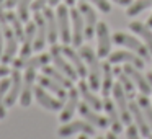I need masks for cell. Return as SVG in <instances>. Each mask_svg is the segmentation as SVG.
<instances>
[{
    "instance_id": "13",
    "label": "cell",
    "mask_w": 152,
    "mask_h": 139,
    "mask_svg": "<svg viewBox=\"0 0 152 139\" xmlns=\"http://www.w3.org/2000/svg\"><path fill=\"white\" fill-rule=\"evenodd\" d=\"M34 98L43 108L49 110V111H57L62 108V100L53 98L43 87H34Z\"/></svg>"
},
{
    "instance_id": "25",
    "label": "cell",
    "mask_w": 152,
    "mask_h": 139,
    "mask_svg": "<svg viewBox=\"0 0 152 139\" xmlns=\"http://www.w3.org/2000/svg\"><path fill=\"white\" fill-rule=\"evenodd\" d=\"M39 85L43 87V89H46V90H49V92H53L54 95H57V98L59 100H64L66 98V90H64V87L61 85V83H57L56 80H53L51 77H48V75H43V77H39Z\"/></svg>"
},
{
    "instance_id": "6",
    "label": "cell",
    "mask_w": 152,
    "mask_h": 139,
    "mask_svg": "<svg viewBox=\"0 0 152 139\" xmlns=\"http://www.w3.org/2000/svg\"><path fill=\"white\" fill-rule=\"evenodd\" d=\"M70 18H72V44L79 48L85 38V23L79 8L70 10Z\"/></svg>"
},
{
    "instance_id": "8",
    "label": "cell",
    "mask_w": 152,
    "mask_h": 139,
    "mask_svg": "<svg viewBox=\"0 0 152 139\" xmlns=\"http://www.w3.org/2000/svg\"><path fill=\"white\" fill-rule=\"evenodd\" d=\"M79 10L83 17V23H85V38L87 40H92L93 34H95V30H96V13L83 0H82V4L79 5Z\"/></svg>"
},
{
    "instance_id": "27",
    "label": "cell",
    "mask_w": 152,
    "mask_h": 139,
    "mask_svg": "<svg viewBox=\"0 0 152 139\" xmlns=\"http://www.w3.org/2000/svg\"><path fill=\"white\" fill-rule=\"evenodd\" d=\"M43 72H44V75L51 77V79L56 80L57 83H61L62 87H66V89H72V80H70L67 75H64L59 69H53V67H49V66H44Z\"/></svg>"
},
{
    "instance_id": "17",
    "label": "cell",
    "mask_w": 152,
    "mask_h": 139,
    "mask_svg": "<svg viewBox=\"0 0 152 139\" xmlns=\"http://www.w3.org/2000/svg\"><path fill=\"white\" fill-rule=\"evenodd\" d=\"M79 111L92 126H98V128H102V129L108 128V121H106L103 116H100L98 113L93 111V108H92V106H88L87 103H80V105H79Z\"/></svg>"
},
{
    "instance_id": "41",
    "label": "cell",
    "mask_w": 152,
    "mask_h": 139,
    "mask_svg": "<svg viewBox=\"0 0 152 139\" xmlns=\"http://www.w3.org/2000/svg\"><path fill=\"white\" fill-rule=\"evenodd\" d=\"M7 74H12V72H10V69H8V67L5 66V64H4V66H0V77H5Z\"/></svg>"
},
{
    "instance_id": "28",
    "label": "cell",
    "mask_w": 152,
    "mask_h": 139,
    "mask_svg": "<svg viewBox=\"0 0 152 139\" xmlns=\"http://www.w3.org/2000/svg\"><path fill=\"white\" fill-rule=\"evenodd\" d=\"M103 108H105L106 113H108V118H110V123H111L113 132H119L121 131V121H119V116H118V113H116V110H115V105L111 103L110 98H105Z\"/></svg>"
},
{
    "instance_id": "21",
    "label": "cell",
    "mask_w": 152,
    "mask_h": 139,
    "mask_svg": "<svg viewBox=\"0 0 152 139\" xmlns=\"http://www.w3.org/2000/svg\"><path fill=\"white\" fill-rule=\"evenodd\" d=\"M118 62H128V64H134L137 69L144 67V61L139 59V56L128 51H118V53H113L110 56V64H118Z\"/></svg>"
},
{
    "instance_id": "23",
    "label": "cell",
    "mask_w": 152,
    "mask_h": 139,
    "mask_svg": "<svg viewBox=\"0 0 152 139\" xmlns=\"http://www.w3.org/2000/svg\"><path fill=\"white\" fill-rule=\"evenodd\" d=\"M129 111L132 113V116H134V119H136V123H137V128H139V131H141V134L145 136V138H149V136H151V129H149V126H147V121L144 119V113H142L139 103L132 102L131 105H129Z\"/></svg>"
},
{
    "instance_id": "26",
    "label": "cell",
    "mask_w": 152,
    "mask_h": 139,
    "mask_svg": "<svg viewBox=\"0 0 152 139\" xmlns=\"http://www.w3.org/2000/svg\"><path fill=\"white\" fill-rule=\"evenodd\" d=\"M129 28L145 41V46H147V49L151 51V54H152V31H151V28H147L145 25L139 23V21H132V23L129 25Z\"/></svg>"
},
{
    "instance_id": "9",
    "label": "cell",
    "mask_w": 152,
    "mask_h": 139,
    "mask_svg": "<svg viewBox=\"0 0 152 139\" xmlns=\"http://www.w3.org/2000/svg\"><path fill=\"white\" fill-rule=\"evenodd\" d=\"M57 28H59V36L62 40L64 44L72 41V33H70V26H69V12H67L66 5H59L57 7Z\"/></svg>"
},
{
    "instance_id": "51",
    "label": "cell",
    "mask_w": 152,
    "mask_h": 139,
    "mask_svg": "<svg viewBox=\"0 0 152 139\" xmlns=\"http://www.w3.org/2000/svg\"><path fill=\"white\" fill-rule=\"evenodd\" d=\"M149 138H151V139H152V136H149Z\"/></svg>"
},
{
    "instance_id": "15",
    "label": "cell",
    "mask_w": 152,
    "mask_h": 139,
    "mask_svg": "<svg viewBox=\"0 0 152 139\" xmlns=\"http://www.w3.org/2000/svg\"><path fill=\"white\" fill-rule=\"evenodd\" d=\"M113 95H115V100L116 103H118L119 106V113H121V119L126 123V124H131V115H129V106L128 103H126V93L124 90H123L121 83H116V85H113Z\"/></svg>"
},
{
    "instance_id": "5",
    "label": "cell",
    "mask_w": 152,
    "mask_h": 139,
    "mask_svg": "<svg viewBox=\"0 0 152 139\" xmlns=\"http://www.w3.org/2000/svg\"><path fill=\"white\" fill-rule=\"evenodd\" d=\"M34 80H36V69H26V74L23 77V85L20 93V103L21 106H30L31 97L34 93Z\"/></svg>"
},
{
    "instance_id": "42",
    "label": "cell",
    "mask_w": 152,
    "mask_h": 139,
    "mask_svg": "<svg viewBox=\"0 0 152 139\" xmlns=\"http://www.w3.org/2000/svg\"><path fill=\"white\" fill-rule=\"evenodd\" d=\"M18 4V0H5V7L7 8H13Z\"/></svg>"
},
{
    "instance_id": "2",
    "label": "cell",
    "mask_w": 152,
    "mask_h": 139,
    "mask_svg": "<svg viewBox=\"0 0 152 139\" xmlns=\"http://www.w3.org/2000/svg\"><path fill=\"white\" fill-rule=\"evenodd\" d=\"M2 31H4V38H5V48L0 61L4 64H8V62H13L15 54L18 51V38L15 36L12 26H8V25H2Z\"/></svg>"
},
{
    "instance_id": "38",
    "label": "cell",
    "mask_w": 152,
    "mask_h": 139,
    "mask_svg": "<svg viewBox=\"0 0 152 139\" xmlns=\"http://www.w3.org/2000/svg\"><path fill=\"white\" fill-rule=\"evenodd\" d=\"M46 4H48V0H34L33 4H31V8H33L34 12H39L46 7Z\"/></svg>"
},
{
    "instance_id": "12",
    "label": "cell",
    "mask_w": 152,
    "mask_h": 139,
    "mask_svg": "<svg viewBox=\"0 0 152 139\" xmlns=\"http://www.w3.org/2000/svg\"><path fill=\"white\" fill-rule=\"evenodd\" d=\"M96 38H98V57H106L110 54V46H111V38H110V30L106 23L100 21L96 25Z\"/></svg>"
},
{
    "instance_id": "45",
    "label": "cell",
    "mask_w": 152,
    "mask_h": 139,
    "mask_svg": "<svg viewBox=\"0 0 152 139\" xmlns=\"http://www.w3.org/2000/svg\"><path fill=\"white\" fill-rule=\"evenodd\" d=\"M48 4H49L51 7H54V5H57V4H59V0H48Z\"/></svg>"
},
{
    "instance_id": "48",
    "label": "cell",
    "mask_w": 152,
    "mask_h": 139,
    "mask_svg": "<svg viewBox=\"0 0 152 139\" xmlns=\"http://www.w3.org/2000/svg\"><path fill=\"white\" fill-rule=\"evenodd\" d=\"M74 2L75 0H66V5H74Z\"/></svg>"
},
{
    "instance_id": "33",
    "label": "cell",
    "mask_w": 152,
    "mask_h": 139,
    "mask_svg": "<svg viewBox=\"0 0 152 139\" xmlns=\"http://www.w3.org/2000/svg\"><path fill=\"white\" fill-rule=\"evenodd\" d=\"M31 4H33V0H18V4H17V15L20 17L21 21H28V18H30Z\"/></svg>"
},
{
    "instance_id": "10",
    "label": "cell",
    "mask_w": 152,
    "mask_h": 139,
    "mask_svg": "<svg viewBox=\"0 0 152 139\" xmlns=\"http://www.w3.org/2000/svg\"><path fill=\"white\" fill-rule=\"evenodd\" d=\"M33 21L36 23V36H34V44L33 49L34 51H41L44 48L48 41V31H46V20H44V15L39 12H34Z\"/></svg>"
},
{
    "instance_id": "37",
    "label": "cell",
    "mask_w": 152,
    "mask_h": 139,
    "mask_svg": "<svg viewBox=\"0 0 152 139\" xmlns=\"http://www.w3.org/2000/svg\"><path fill=\"white\" fill-rule=\"evenodd\" d=\"M5 0H0V25H7V12H5Z\"/></svg>"
},
{
    "instance_id": "14",
    "label": "cell",
    "mask_w": 152,
    "mask_h": 139,
    "mask_svg": "<svg viewBox=\"0 0 152 139\" xmlns=\"http://www.w3.org/2000/svg\"><path fill=\"white\" fill-rule=\"evenodd\" d=\"M51 59V54H39L34 57H28V59H13V66L15 69H39V67L48 66Z\"/></svg>"
},
{
    "instance_id": "31",
    "label": "cell",
    "mask_w": 152,
    "mask_h": 139,
    "mask_svg": "<svg viewBox=\"0 0 152 139\" xmlns=\"http://www.w3.org/2000/svg\"><path fill=\"white\" fill-rule=\"evenodd\" d=\"M102 72H103L102 93L106 97L113 90V74H111V67H110V64H103V66H102Z\"/></svg>"
},
{
    "instance_id": "22",
    "label": "cell",
    "mask_w": 152,
    "mask_h": 139,
    "mask_svg": "<svg viewBox=\"0 0 152 139\" xmlns=\"http://www.w3.org/2000/svg\"><path fill=\"white\" fill-rule=\"evenodd\" d=\"M124 72H126V75H129V79H131L132 82L139 87V90H141L144 95L151 93V85H149L147 80L139 74L137 67H132V66H129V64H126V66H124Z\"/></svg>"
},
{
    "instance_id": "20",
    "label": "cell",
    "mask_w": 152,
    "mask_h": 139,
    "mask_svg": "<svg viewBox=\"0 0 152 139\" xmlns=\"http://www.w3.org/2000/svg\"><path fill=\"white\" fill-rule=\"evenodd\" d=\"M62 54L67 57V61L72 64V67L75 69V72L79 74V77L87 75V69H85V64H83V61H82V56H79V54L69 46H62Z\"/></svg>"
},
{
    "instance_id": "40",
    "label": "cell",
    "mask_w": 152,
    "mask_h": 139,
    "mask_svg": "<svg viewBox=\"0 0 152 139\" xmlns=\"http://www.w3.org/2000/svg\"><path fill=\"white\" fill-rule=\"evenodd\" d=\"M4 54V31H2V25H0V57Z\"/></svg>"
},
{
    "instance_id": "44",
    "label": "cell",
    "mask_w": 152,
    "mask_h": 139,
    "mask_svg": "<svg viewBox=\"0 0 152 139\" xmlns=\"http://www.w3.org/2000/svg\"><path fill=\"white\" fill-rule=\"evenodd\" d=\"M106 139H118V138H116L115 132H108V134H106Z\"/></svg>"
},
{
    "instance_id": "43",
    "label": "cell",
    "mask_w": 152,
    "mask_h": 139,
    "mask_svg": "<svg viewBox=\"0 0 152 139\" xmlns=\"http://www.w3.org/2000/svg\"><path fill=\"white\" fill-rule=\"evenodd\" d=\"M115 4H118V5H123V7H126V5H129L131 4V0H113Z\"/></svg>"
},
{
    "instance_id": "50",
    "label": "cell",
    "mask_w": 152,
    "mask_h": 139,
    "mask_svg": "<svg viewBox=\"0 0 152 139\" xmlns=\"http://www.w3.org/2000/svg\"><path fill=\"white\" fill-rule=\"evenodd\" d=\"M96 139H103V138H96Z\"/></svg>"
},
{
    "instance_id": "24",
    "label": "cell",
    "mask_w": 152,
    "mask_h": 139,
    "mask_svg": "<svg viewBox=\"0 0 152 139\" xmlns=\"http://www.w3.org/2000/svg\"><path fill=\"white\" fill-rule=\"evenodd\" d=\"M79 93L82 95V98L85 100V103L88 106H92L93 110H102L103 108V105H102V102H100L98 98H96L95 95L92 93V90H90V85H87L85 82H80L79 83Z\"/></svg>"
},
{
    "instance_id": "36",
    "label": "cell",
    "mask_w": 152,
    "mask_h": 139,
    "mask_svg": "<svg viewBox=\"0 0 152 139\" xmlns=\"http://www.w3.org/2000/svg\"><path fill=\"white\" fill-rule=\"evenodd\" d=\"M83 2H92V4L96 5L103 13H110V10H111V5H110L108 0H83Z\"/></svg>"
},
{
    "instance_id": "34",
    "label": "cell",
    "mask_w": 152,
    "mask_h": 139,
    "mask_svg": "<svg viewBox=\"0 0 152 139\" xmlns=\"http://www.w3.org/2000/svg\"><path fill=\"white\" fill-rule=\"evenodd\" d=\"M151 5H152V0H137V2H134V4L128 8L126 15H128V17H136L137 13L144 12L145 8H149Z\"/></svg>"
},
{
    "instance_id": "46",
    "label": "cell",
    "mask_w": 152,
    "mask_h": 139,
    "mask_svg": "<svg viewBox=\"0 0 152 139\" xmlns=\"http://www.w3.org/2000/svg\"><path fill=\"white\" fill-rule=\"evenodd\" d=\"M147 82H149V85H151V90H152V74H149V75H147Z\"/></svg>"
},
{
    "instance_id": "19",
    "label": "cell",
    "mask_w": 152,
    "mask_h": 139,
    "mask_svg": "<svg viewBox=\"0 0 152 139\" xmlns=\"http://www.w3.org/2000/svg\"><path fill=\"white\" fill-rule=\"evenodd\" d=\"M77 108H79V92H77L75 89H70L69 95H67V103L62 108V113H61V116H59L61 121L67 123L70 118H72V115L75 113Z\"/></svg>"
},
{
    "instance_id": "47",
    "label": "cell",
    "mask_w": 152,
    "mask_h": 139,
    "mask_svg": "<svg viewBox=\"0 0 152 139\" xmlns=\"http://www.w3.org/2000/svg\"><path fill=\"white\" fill-rule=\"evenodd\" d=\"M147 25H149V26L152 28V15H151V17H149V20H147Z\"/></svg>"
},
{
    "instance_id": "30",
    "label": "cell",
    "mask_w": 152,
    "mask_h": 139,
    "mask_svg": "<svg viewBox=\"0 0 152 139\" xmlns=\"http://www.w3.org/2000/svg\"><path fill=\"white\" fill-rule=\"evenodd\" d=\"M113 74L119 77V83H121V87H123V90H124L126 97H128V98H132V97H134V82L129 80V75H124L119 67H116V69L113 70Z\"/></svg>"
},
{
    "instance_id": "35",
    "label": "cell",
    "mask_w": 152,
    "mask_h": 139,
    "mask_svg": "<svg viewBox=\"0 0 152 139\" xmlns=\"http://www.w3.org/2000/svg\"><path fill=\"white\" fill-rule=\"evenodd\" d=\"M137 103H139V106H141L142 113L145 115V118H147V121L151 123V128H152V106H151V103H149L147 97H145V95L139 97V98H137Z\"/></svg>"
},
{
    "instance_id": "16",
    "label": "cell",
    "mask_w": 152,
    "mask_h": 139,
    "mask_svg": "<svg viewBox=\"0 0 152 139\" xmlns=\"http://www.w3.org/2000/svg\"><path fill=\"white\" fill-rule=\"evenodd\" d=\"M34 36H36V23L30 21L26 25V30H25V38H23V48H21L20 53V59H28L31 56V51H33V44H34Z\"/></svg>"
},
{
    "instance_id": "7",
    "label": "cell",
    "mask_w": 152,
    "mask_h": 139,
    "mask_svg": "<svg viewBox=\"0 0 152 139\" xmlns=\"http://www.w3.org/2000/svg\"><path fill=\"white\" fill-rule=\"evenodd\" d=\"M75 132H83V134H87V136H93L95 134V128H93L88 121L87 123L85 121H72V123H69V124L61 126L57 134H59L61 138H67V136H72V134H75Z\"/></svg>"
},
{
    "instance_id": "1",
    "label": "cell",
    "mask_w": 152,
    "mask_h": 139,
    "mask_svg": "<svg viewBox=\"0 0 152 139\" xmlns=\"http://www.w3.org/2000/svg\"><path fill=\"white\" fill-rule=\"evenodd\" d=\"M80 56L82 59L88 64V85L92 90L100 89V75H102V67L98 64V57H96L95 51L90 46H82L80 48Z\"/></svg>"
},
{
    "instance_id": "11",
    "label": "cell",
    "mask_w": 152,
    "mask_h": 139,
    "mask_svg": "<svg viewBox=\"0 0 152 139\" xmlns=\"http://www.w3.org/2000/svg\"><path fill=\"white\" fill-rule=\"evenodd\" d=\"M21 85H23V77H21V74H20V69L12 70L10 89H8L7 97H5V105L7 106H13V103L17 102L18 95L21 93Z\"/></svg>"
},
{
    "instance_id": "18",
    "label": "cell",
    "mask_w": 152,
    "mask_h": 139,
    "mask_svg": "<svg viewBox=\"0 0 152 139\" xmlns=\"http://www.w3.org/2000/svg\"><path fill=\"white\" fill-rule=\"evenodd\" d=\"M43 15L46 20V31H48V41L51 44H56L57 36H59V28H57V18L51 8H43Z\"/></svg>"
},
{
    "instance_id": "29",
    "label": "cell",
    "mask_w": 152,
    "mask_h": 139,
    "mask_svg": "<svg viewBox=\"0 0 152 139\" xmlns=\"http://www.w3.org/2000/svg\"><path fill=\"white\" fill-rule=\"evenodd\" d=\"M7 20L12 23V30H13L15 36L18 38V41H23L25 28H23V21L20 20V17L17 13H13V12H7Z\"/></svg>"
},
{
    "instance_id": "3",
    "label": "cell",
    "mask_w": 152,
    "mask_h": 139,
    "mask_svg": "<svg viewBox=\"0 0 152 139\" xmlns=\"http://www.w3.org/2000/svg\"><path fill=\"white\" fill-rule=\"evenodd\" d=\"M113 40H115L116 44H119V46H124V48H129L131 51H134V53H137L141 57H144L145 61L151 59V51L147 49V48L144 46L142 43H139L136 38L129 36V34H124V33H115V36H113Z\"/></svg>"
},
{
    "instance_id": "32",
    "label": "cell",
    "mask_w": 152,
    "mask_h": 139,
    "mask_svg": "<svg viewBox=\"0 0 152 139\" xmlns=\"http://www.w3.org/2000/svg\"><path fill=\"white\" fill-rule=\"evenodd\" d=\"M10 89V79H4L0 82V119L5 118L7 111H5V97H7V92Z\"/></svg>"
},
{
    "instance_id": "39",
    "label": "cell",
    "mask_w": 152,
    "mask_h": 139,
    "mask_svg": "<svg viewBox=\"0 0 152 139\" xmlns=\"http://www.w3.org/2000/svg\"><path fill=\"white\" fill-rule=\"evenodd\" d=\"M126 136H128V139H141L137 136V128H136V126H131V124H129V128H128Z\"/></svg>"
},
{
    "instance_id": "4",
    "label": "cell",
    "mask_w": 152,
    "mask_h": 139,
    "mask_svg": "<svg viewBox=\"0 0 152 139\" xmlns=\"http://www.w3.org/2000/svg\"><path fill=\"white\" fill-rule=\"evenodd\" d=\"M51 59H53L54 66H56V69H59L61 72L64 74V75H67L70 80H77V77H79V74L75 72V69L72 67V64L67 62V59L64 57L62 54V48L56 46V44H53V48H51Z\"/></svg>"
},
{
    "instance_id": "49",
    "label": "cell",
    "mask_w": 152,
    "mask_h": 139,
    "mask_svg": "<svg viewBox=\"0 0 152 139\" xmlns=\"http://www.w3.org/2000/svg\"><path fill=\"white\" fill-rule=\"evenodd\" d=\"M79 139H87V134H83V136H80Z\"/></svg>"
}]
</instances>
